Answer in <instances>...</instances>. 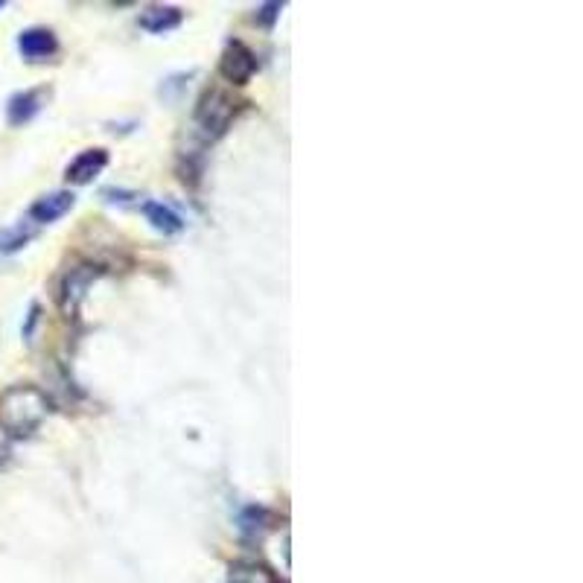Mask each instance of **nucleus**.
Returning <instances> with one entry per match:
<instances>
[{
	"instance_id": "nucleus-6",
	"label": "nucleus",
	"mask_w": 583,
	"mask_h": 583,
	"mask_svg": "<svg viewBox=\"0 0 583 583\" xmlns=\"http://www.w3.org/2000/svg\"><path fill=\"white\" fill-rule=\"evenodd\" d=\"M94 277L97 272L94 269H88V266H79V269H70L65 280H62V292H59V307L65 315H73L79 304H82V298H85V292L91 289V283H94Z\"/></svg>"
},
{
	"instance_id": "nucleus-7",
	"label": "nucleus",
	"mask_w": 583,
	"mask_h": 583,
	"mask_svg": "<svg viewBox=\"0 0 583 583\" xmlns=\"http://www.w3.org/2000/svg\"><path fill=\"white\" fill-rule=\"evenodd\" d=\"M105 164H108V152L105 149H85V152H79L70 161L65 178H68L70 184H88V181H94L105 170Z\"/></svg>"
},
{
	"instance_id": "nucleus-10",
	"label": "nucleus",
	"mask_w": 583,
	"mask_h": 583,
	"mask_svg": "<svg viewBox=\"0 0 583 583\" xmlns=\"http://www.w3.org/2000/svg\"><path fill=\"white\" fill-rule=\"evenodd\" d=\"M143 216H146V219H149V225H152L158 234H164V237L178 234V231L184 228L181 216H178L172 207L161 205V202H146V205H143Z\"/></svg>"
},
{
	"instance_id": "nucleus-9",
	"label": "nucleus",
	"mask_w": 583,
	"mask_h": 583,
	"mask_svg": "<svg viewBox=\"0 0 583 583\" xmlns=\"http://www.w3.org/2000/svg\"><path fill=\"white\" fill-rule=\"evenodd\" d=\"M181 24V9L175 6H152L140 15V27L152 35H164Z\"/></svg>"
},
{
	"instance_id": "nucleus-5",
	"label": "nucleus",
	"mask_w": 583,
	"mask_h": 583,
	"mask_svg": "<svg viewBox=\"0 0 583 583\" xmlns=\"http://www.w3.org/2000/svg\"><path fill=\"white\" fill-rule=\"evenodd\" d=\"M18 50L27 62H47V59L56 56L59 41L47 27H30V30L18 35Z\"/></svg>"
},
{
	"instance_id": "nucleus-12",
	"label": "nucleus",
	"mask_w": 583,
	"mask_h": 583,
	"mask_svg": "<svg viewBox=\"0 0 583 583\" xmlns=\"http://www.w3.org/2000/svg\"><path fill=\"white\" fill-rule=\"evenodd\" d=\"M277 12H280V3H266V6H260V18H263L266 24H275Z\"/></svg>"
},
{
	"instance_id": "nucleus-4",
	"label": "nucleus",
	"mask_w": 583,
	"mask_h": 583,
	"mask_svg": "<svg viewBox=\"0 0 583 583\" xmlns=\"http://www.w3.org/2000/svg\"><path fill=\"white\" fill-rule=\"evenodd\" d=\"M76 205V196L70 190H56V193H47L41 199H35V205L27 213V222L30 225H53L59 222L65 213H70Z\"/></svg>"
},
{
	"instance_id": "nucleus-1",
	"label": "nucleus",
	"mask_w": 583,
	"mask_h": 583,
	"mask_svg": "<svg viewBox=\"0 0 583 583\" xmlns=\"http://www.w3.org/2000/svg\"><path fill=\"white\" fill-rule=\"evenodd\" d=\"M50 412L47 397L33 385H12L0 394V429L9 438L33 435Z\"/></svg>"
},
{
	"instance_id": "nucleus-13",
	"label": "nucleus",
	"mask_w": 583,
	"mask_h": 583,
	"mask_svg": "<svg viewBox=\"0 0 583 583\" xmlns=\"http://www.w3.org/2000/svg\"><path fill=\"white\" fill-rule=\"evenodd\" d=\"M0 9H3V0H0Z\"/></svg>"
},
{
	"instance_id": "nucleus-11",
	"label": "nucleus",
	"mask_w": 583,
	"mask_h": 583,
	"mask_svg": "<svg viewBox=\"0 0 583 583\" xmlns=\"http://www.w3.org/2000/svg\"><path fill=\"white\" fill-rule=\"evenodd\" d=\"M33 228L30 225H15V228H3L0 231V254H12V251H21L27 242L33 240Z\"/></svg>"
},
{
	"instance_id": "nucleus-8",
	"label": "nucleus",
	"mask_w": 583,
	"mask_h": 583,
	"mask_svg": "<svg viewBox=\"0 0 583 583\" xmlns=\"http://www.w3.org/2000/svg\"><path fill=\"white\" fill-rule=\"evenodd\" d=\"M41 103H44V91H21L6 105V120L12 126H24L41 111Z\"/></svg>"
},
{
	"instance_id": "nucleus-2",
	"label": "nucleus",
	"mask_w": 583,
	"mask_h": 583,
	"mask_svg": "<svg viewBox=\"0 0 583 583\" xmlns=\"http://www.w3.org/2000/svg\"><path fill=\"white\" fill-rule=\"evenodd\" d=\"M237 114V100L225 88H207L196 105V126L205 138H219Z\"/></svg>"
},
{
	"instance_id": "nucleus-3",
	"label": "nucleus",
	"mask_w": 583,
	"mask_h": 583,
	"mask_svg": "<svg viewBox=\"0 0 583 583\" xmlns=\"http://www.w3.org/2000/svg\"><path fill=\"white\" fill-rule=\"evenodd\" d=\"M219 73H222V79L225 82H231V85H248L251 79H254V73H257V56L242 44V41H228V47H225V53H222V59H219Z\"/></svg>"
}]
</instances>
